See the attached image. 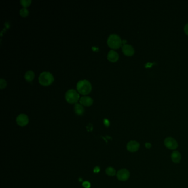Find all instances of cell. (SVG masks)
Here are the masks:
<instances>
[{"mask_svg":"<svg viewBox=\"0 0 188 188\" xmlns=\"http://www.w3.org/2000/svg\"><path fill=\"white\" fill-rule=\"evenodd\" d=\"M77 90L82 94H87L92 90V85L90 82L87 79L80 80L77 83Z\"/></svg>","mask_w":188,"mask_h":188,"instance_id":"6da1fadb","label":"cell"},{"mask_svg":"<svg viewBox=\"0 0 188 188\" xmlns=\"http://www.w3.org/2000/svg\"><path fill=\"white\" fill-rule=\"evenodd\" d=\"M107 44L112 49H118L122 45V40L116 34H111L107 39Z\"/></svg>","mask_w":188,"mask_h":188,"instance_id":"7a4b0ae2","label":"cell"},{"mask_svg":"<svg viewBox=\"0 0 188 188\" xmlns=\"http://www.w3.org/2000/svg\"><path fill=\"white\" fill-rule=\"evenodd\" d=\"M54 80V76L49 72H41L39 76V83L43 86H48L52 83Z\"/></svg>","mask_w":188,"mask_h":188,"instance_id":"3957f363","label":"cell"},{"mask_svg":"<svg viewBox=\"0 0 188 188\" xmlns=\"http://www.w3.org/2000/svg\"><path fill=\"white\" fill-rule=\"evenodd\" d=\"M65 99L70 103H76L79 99V94L76 90L70 89L66 92Z\"/></svg>","mask_w":188,"mask_h":188,"instance_id":"277c9868","label":"cell"},{"mask_svg":"<svg viewBox=\"0 0 188 188\" xmlns=\"http://www.w3.org/2000/svg\"><path fill=\"white\" fill-rule=\"evenodd\" d=\"M117 176L119 181H125L129 179L130 176V173L127 169H123L117 172Z\"/></svg>","mask_w":188,"mask_h":188,"instance_id":"5b68a950","label":"cell"},{"mask_svg":"<svg viewBox=\"0 0 188 188\" xmlns=\"http://www.w3.org/2000/svg\"><path fill=\"white\" fill-rule=\"evenodd\" d=\"M165 146L170 149H175L178 147V143L172 137H167L164 140Z\"/></svg>","mask_w":188,"mask_h":188,"instance_id":"8992f818","label":"cell"},{"mask_svg":"<svg viewBox=\"0 0 188 188\" xmlns=\"http://www.w3.org/2000/svg\"><path fill=\"white\" fill-rule=\"evenodd\" d=\"M16 121L18 125L20 126H24L28 124L29 122V119L28 116L24 114H20L17 117Z\"/></svg>","mask_w":188,"mask_h":188,"instance_id":"52a82bcc","label":"cell"},{"mask_svg":"<svg viewBox=\"0 0 188 188\" xmlns=\"http://www.w3.org/2000/svg\"><path fill=\"white\" fill-rule=\"evenodd\" d=\"M139 147V143L136 142L135 141H131L127 144V149L131 152H134L138 151Z\"/></svg>","mask_w":188,"mask_h":188,"instance_id":"ba28073f","label":"cell"},{"mask_svg":"<svg viewBox=\"0 0 188 188\" xmlns=\"http://www.w3.org/2000/svg\"><path fill=\"white\" fill-rule=\"evenodd\" d=\"M122 50L124 54L127 56H132L135 52L134 48L129 44H124L122 47Z\"/></svg>","mask_w":188,"mask_h":188,"instance_id":"9c48e42d","label":"cell"},{"mask_svg":"<svg viewBox=\"0 0 188 188\" xmlns=\"http://www.w3.org/2000/svg\"><path fill=\"white\" fill-rule=\"evenodd\" d=\"M119 58V56L118 53L113 50H111L108 53L107 58L108 59L109 61H110L111 62H116L118 60Z\"/></svg>","mask_w":188,"mask_h":188,"instance_id":"30bf717a","label":"cell"},{"mask_svg":"<svg viewBox=\"0 0 188 188\" xmlns=\"http://www.w3.org/2000/svg\"><path fill=\"white\" fill-rule=\"evenodd\" d=\"M79 102L84 106H90L93 103V99L89 96H83L80 98Z\"/></svg>","mask_w":188,"mask_h":188,"instance_id":"8fae6325","label":"cell"},{"mask_svg":"<svg viewBox=\"0 0 188 188\" xmlns=\"http://www.w3.org/2000/svg\"><path fill=\"white\" fill-rule=\"evenodd\" d=\"M74 109H75V113L79 115H81L84 113V108L81 104H79V103L75 104L74 106Z\"/></svg>","mask_w":188,"mask_h":188,"instance_id":"7c38bea8","label":"cell"},{"mask_svg":"<svg viewBox=\"0 0 188 188\" xmlns=\"http://www.w3.org/2000/svg\"><path fill=\"white\" fill-rule=\"evenodd\" d=\"M173 162L174 163H179L181 159V153L178 151H174L171 156Z\"/></svg>","mask_w":188,"mask_h":188,"instance_id":"4fadbf2b","label":"cell"},{"mask_svg":"<svg viewBox=\"0 0 188 188\" xmlns=\"http://www.w3.org/2000/svg\"><path fill=\"white\" fill-rule=\"evenodd\" d=\"M24 77L28 82H31L34 78V72L32 70L26 71L24 75Z\"/></svg>","mask_w":188,"mask_h":188,"instance_id":"5bb4252c","label":"cell"},{"mask_svg":"<svg viewBox=\"0 0 188 188\" xmlns=\"http://www.w3.org/2000/svg\"><path fill=\"white\" fill-rule=\"evenodd\" d=\"M105 172L109 176H114L116 174L115 170L111 167L107 168L105 170Z\"/></svg>","mask_w":188,"mask_h":188,"instance_id":"9a60e30c","label":"cell"},{"mask_svg":"<svg viewBox=\"0 0 188 188\" xmlns=\"http://www.w3.org/2000/svg\"><path fill=\"white\" fill-rule=\"evenodd\" d=\"M20 14L22 16V17H26L28 14H29V11L28 10V9H26V8H22L20 10Z\"/></svg>","mask_w":188,"mask_h":188,"instance_id":"2e32d148","label":"cell"},{"mask_svg":"<svg viewBox=\"0 0 188 188\" xmlns=\"http://www.w3.org/2000/svg\"><path fill=\"white\" fill-rule=\"evenodd\" d=\"M20 2L23 6H24L26 8V7L29 6L30 5V4L32 2V1L31 0H20Z\"/></svg>","mask_w":188,"mask_h":188,"instance_id":"e0dca14e","label":"cell"},{"mask_svg":"<svg viewBox=\"0 0 188 188\" xmlns=\"http://www.w3.org/2000/svg\"><path fill=\"white\" fill-rule=\"evenodd\" d=\"M7 86L6 81L3 78H1L0 79V88L1 89H3L6 87Z\"/></svg>","mask_w":188,"mask_h":188,"instance_id":"ac0fdd59","label":"cell"},{"mask_svg":"<svg viewBox=\"0 0 188 188\" xmlns=\"http://www.w3.org/2000/svg\"><path fill=\"white\" fill-rule=\"evenodd\" d=\"M82 185L85 188H90V187H91L90 183L89 182H87V181L83 182V184H82Z\"/></svg>","mask_w":188,"mask_h":188,"instance_id":"d6986e66","label":"cell"},{"mask_svg":"<svg viewBox=\"0 0 188 188\" xmlns=\"http://www.w3.org/2000/svg\"><path fill=\"white\" fill-rule=\"evenodd\" d=\"M104 125H105V126H109V125H110V123H109V120H107V119H104Z\"/></svg>","mask_w":188,"mask_h":188,"instance_id":"ffe728a7","label":"cell"},{"mask_svg":"<svg viewBox=\"0 0 188 188\" xmlns=\"http://www.w3.org/2000/svg\"><path fill=\"white\" fill-rule=\"evenodd\" d=\"M94 172L96 173H98L100 171V168L99 167H96L94 168V170H93Z\"/></svg>","mask_w":188,"mask_h":188,"instance_id":"44dd1931","label":"cell"},{"mask_svg":"<svg viewBox=\"0 0 188 188\" xmlns=\"http://www.w3.org/2000/svg\"><path fill=\"white\" fill-rule=\"evenodd\" d=\"M184 32L188 35V23L184 26Z\"/></svg>","mask_w":188,"mask_h":188,"instance_id":"7402d4cb","label":"cell"},{"mask_svg":"<svg viewBox=\"0 0 188 188\" xmlns=\"http://www.w3.org/2000/svg\"><path fill=\"white\" fill-rule=\"evenodd\" d=\"M145 146H146V147L147 149H150L152 145H151V144L150 143H146V144H145Z\"/></svg>","mask_w":188,"mask_h":188,"instance_id":"603a6c76","label":"cell"}]
</instances>
